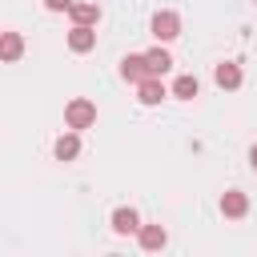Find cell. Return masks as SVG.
Instances as JSON below:
<instances>
[{
	"label": "cell",
	"instance_id": "6da1fadb",
	"mask_svg": "<svg viewBox=\"0 0 257 257\" xmlns=\"http://www.w3.org/2000/svg\"><path fill=\"white\" fill-rule=\"evenodd\" d=\"M64 124H68V133L92 128V124H96V100H88V96H72V100L64 104Z\"/></svg>",
	"mask_w": 257,
	"mask_h": 257
},
{
	"label": "cell",
	"instance_id": "7a4b0ae2",
	"mask_svg": "<svg viewBox=\"0 0 257 257\" xmlns=\"http://www.w3.org/2000/svg\"><path fill=\"white\" fill-rule=\"evenodd\" d=\"M153 36H157V44H169V40H177L181 36V16L173 12V8H161L157 16H153Z\"/></svg>",
	"mask_w": 257,
	"mask_h": 257
},
{
	"label": "cell",
	"instance_id": "3957f363",
	"mask_svg": "<svg viewBox=\"0 0 257 257\" xmlns=\"http://www.w3.org/2000/svg\"><path fill=\"white\" fill-rule=\"evenodd\" d=\"M221 213H225L229 221H241V217L249 213V193H241V189H225V193H221Z\"/></svg>",
	"mask_w": 257,
	"mask_h": 257
},
{
	"label": "cell",
	"instance_id": "277c9868",
	"mask_svg": "<svg viewBox=\"0 0 257 257\" xmlns=\"http://www.w3.org/2000/svg\"><path fill=\"white\" fill-rule=\"evenodd\" d=\"M112 233H116V237L141 233V213H137L133 205H120V209H112Z\"/></svg>",
	"mask_w": 257,
	"mask_h": 257
},
{
	"label": "cell",
	"instance_id": "5b68a950",
	"mask_svg": "<svg viewBox=\"0 0 257 257\" xmlns=\"http://www.w3.org/2000/svg\"><path fill=\"white\" fill-rule=\"evenodd\" d=\"M120 76H124L128 84H145V80H149V64H145V52H128V56L120 60Z\"/></svg>",
	"mask_w": 257,
	"mask_h": 257
},
{
	"label": "cell",
	"instance_id": "8992f818",
	"mask_svg": "<svg viewBox=\"0 0 257 257\" xmlns=\"http://www.w3.org/2000/svg\"><path fill=\"white\" fill-rule=\"evenodd\" d=\"M213 80H217V88H241V80H245V72H241V64L237 60H221L217 68H213Z\"/></svg>",
	"mask_w": 257,
	"mask_h": 257
},
{
	"label": "cell",
	"instance_id": "52a82bcc",
	"mask_svg": "<svg viewBox=\"0 0 257 257\" xmlns=\"http://www.w3.org/2000/svg\"><path fill=\"white\" fill-rule=\"evenodd\" d=\"M137 241H141L145 253H161V249L169 245V229H165V225H141Z\"/></svg>",
	"mask_w": 257,
	"mask_h": 257
},
{
	"label": "cell",
	"instance_id": "ba28073f",
	"mask_svg": "<svg viewBox=\"0 0 257 257\" xmlns=\"http://www.w3.org/2000/svg\"><path fill=\"white\" fill-rule=\"evenodd\" d=\"M68 16H72V28H96V20H100V4H92V0H76Z\"/></svg>",
	"mask_w": 257,
	"mask_h": 257
},
{
	"label": "cell",
	"instance_id": "9c48e42d",
	"mask_svg": "<svg viewBox=\"0 0 257 257\" xmlns=\"http://www.w3.org/2000/svg\"><path fill=\"white\" fill-rule=\"evenodd\" d=\"M145 64H149V76H157V80H161V76L173 68V56H169V48H165V44H157V48H149V52H145Z\"/></svg>",
	"mask_w": 257,
	"mask_h": 257
},
{
	"label": "cell",
	"instance_id": "30bf717a",
	"mask_svg": "<svg viewBox=\"0 0 257 257\" xmlns=\"http://www.w3.org/2000/svg\"><path fill=\"white\" fill-rule=\"evenodd\" d=\"M52 157L56 161H76L80 157V133H60L56 145H52Z\"/></svg>",
	"mask_w": 257,
	"mask_h": 257
},
{
	"label": "cell",
	"instance_id": "8fae6325",
	"mask_svg": "<svg viewBox=\"0 0 257 257\" xmlns=\"http://www.w3.org/2000/svg\"><path fill=\"white\" fill-rule=\"evenodd\" d=\"M165 96H169V88H165L157 76H149L145 84H137V100H141V104H149V108H153V104H161Z\"/></svg>",
	"mask_w": 257,
	"mask_h": 257
},
{
	"label": "cell",
	"instance_id": "7c38bea8",
	"mask_svg": "<svg viewBox=\"0 0 257 257\" xmlns=\"http://www.w3.org/2000/svg\"><path fill=\"white\" fill-rule=\"evenodd\" d=\"M68 48L72 52H92L96 48V28H68Z\"/></svg>",
	"mask_w": 257,
	"mask_h": 257
},
{
	"label": "cell",
	"instance_id": "4fadbf2b",
	"mask_svg": "<svg viewBox=\"0 0 257 257\" xmlns=\"http://www.w3.org/2000/svg\"><path fill=\"white\" fill-rule=\"evenodd\" d=\"M197 92H201V80H197L193 72H181V76L173 80V96H177V100H193Z\"/></svg>",
	"mask_w": 257,
	"mask_h": 257
},
{
	"label": "cell",
	"instance_id": "5bb4252c",
	"mask_svg": "<svg viewBox=\"0 0 257 257\" xmlns=\"http://www.w3.org/2000/svg\"><path fill=\"white\" fill-rule=\"evenodd\" d=\"M0 52H4V60H8V64H12V60H20V52H24V36H20V32H4Z\"/></svg>",
	"mask_w": 257,
	"mask_h": 257
},
{
	"label": "cell",
	"instance_id": "9a60e30c",
	"mask_svg": "<svg viewBox=\"0 0 257 257\" xmlns=\"http://www.w3.org/2000/svg\"><path fill=\"white\" fill-rule=\"evenodd\" d=\"M72 4H76V0H44L48 12H72Z\"/></svg>",
	"mask_w": 257,
	"mask_h": 257
},
{
	"label": "cell",
	"instance_id": "2e32d148",
	"mask_svg": "<svg viewBox=\"0 0 257 257\" xmlns=\"http://www.w3.org/2000/svg\"><path fill=\"white\" fill-rule=\"evenodd\" d=\"M249 165H253V173H257V145L249 149Z\"/></svg>",
	"mask_w": 257,
	"mask_h": 257
},
{
	"label": "cell",
	"instance_id": "e0dca14e",
	"mask_svg": "<svg viewBox=\"0 0 257 257\" xmlns=\"http://www.w3.org/2000/svg\"><path fill=\"white\" fill-rule=\"evenodd\" d=\"M108 257H120V253H108Z\"/></svg>",
	"mask_w": 257,
	"mask_h": 257
}]
</instances>
